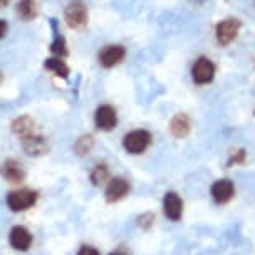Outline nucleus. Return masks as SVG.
<instances>
[{"mask_svg": "<svg viewBox=\"0 0 255 255\" xmlns=\"http://www.w3.org/2000/svg\"><path fill=\"white\" fill-rule=\"evenodd\" d=\"M12 131L20 139L22 148L29 156H42L47 153V141L37 131L30 116H20L12 123Z\"/></svg>", "mask_w": 255, "mask_h": 255, "instance_id": "1", "label": "nucleus"}, {"mask_svg": "<svg viewBox=\"0 0 255 255\" xmlns=\"http://www.w3.org/2000/svg\"><path fill=\"white\" fill-rule=\"evenodd\" d=\"M5 202H7V207L10 212H13V213L25 212L37 203V191L29 190V188L13 190L7 195Z\"/></svg>", "mask_w": 255, "mask_h": 255, "instance_id": "2", "label": "nucleus"}, {"mask_svg": "<svg viewBox=\"0 0 255 255\" xmlns=\"http://www.w3.org/2000/svg\"><path fill=\"white\" fill-rule=\"evenodd\" d=\"M151 133L146 129H134L123 136V148L129 154H141L151 144Z\"/></svg>", "mask_w": 255, "mask_h": 255, "instance_id": "3", "label": "nucleus"}, {"mask_svg": "<svg viewBox=\"0 0 255 255\" xmlns=\"http://www.w3.org/2000/svg\"><path fill=\"white\" fill-rule=\"evenodd\" d=\"M215 77V64H213L208 57H200L191 67V79L195 84L205 86L210 84Z\"/></svg>", "mask_w": 255, "mask_h": 255, "instance_id": "4", "label": "nucleus"}, {"mask_svg": "<svg viewBox=\"0 0 255 255\" xmlns=\"http://www.w3.org/2000/svg\"><path fill=\"white\" fill-rule=\"evenodd\" d=\"M240 27H242V22H240L239 19H234V17L222 20L215 29L217 42L220 45H223V47L232 44L237 39V35H239Z\"/></svg>", "mask_w": 255, "mask_h": 255, "instance_id": "5", "label": "nucleus"}, {"mask_svg": "<svg viewBox=\"0 0 255 255\" xmlns=\"http://www.w3.org/2000/svg\"><path fill=\"white\" fill-rule=\"evenodd\" d=\"M94 126L99 131H113L118 126V113L111 104H101L94 113Z\"/></svg>", "mask_w": 255, "mask_h": 255, "instance_id": "6", "label": "nucleus"}, {"mask_svg": "<svg viewBox=\"0 0 255 255\" xmlns=\"http://www.w3.org/2000/svg\"><path fill=\"white\" fill-rule=\"evenodd\" d=\"M126 57V49L120 44H111V45H104V47L98 54V61L103 67L111 69V67L118 66L125 61Z\"/></svg>", "mask_w": 255, "mask_h": 255, "instance_id": "7", "label": "nucleus"}, {"mask_svg": "<svg viewBox=\"0 0 255 255\" xmlns=\"http://www.w3.org/2000/svg\"><path fill=\"white\" fill-rule=\"evenodd\" d=\"M88 8L81 2H72L64 10V20L71 29H81L88 24Z\"/></svg>", "mask_w": 255, "mask_h": 255, "instance_id": "8", "label": "nucleus"}, {"mask_svg": "<svg viewBox=\"0 0 255 255\" xmlns=\"http://www.w3.org/2000/svg\"><path fill=\"white\" fill-rule=\"evenodd\" d=\"M131 191V185L126 178H121V176H116V178H111L108 181L106 191H104V197H106L108 203H116L120 200L126 198Z\"/></svg>", "mask_w": 255, "mask_h": 255, "instance_id": "9", "label": "nucleus"}, {"mask_svg": "<svg viewBox=\"0 0 255 255\" xmlns=\"http://www.w3.org/2000/svg\"><path fill=\"white\" fill-rule=\"evenodd\" d=\"M32 242H34V237L25 227L15 225L8 232V244L17 252H27L32 247Z\"/></svg>", "mask_w": 255, "mask_h": 255, "instance_id": "10", "label": "nucleus"}, {"mask_svg": "<svg viewBox=\"0 0 255 255\" xmlns=\"http://www.w3.org/2000/svg\"><path fill=\"white\" fill-rule=\"evenodd\" d=\"M210 195L213 198V202L217 205H225L229 203L235 195V185L234 181L229 180V178H222V180H217L215 183L212 185V190H210Z\"/></svg>", "mask_w": 255, "mask_h": 255, "instance_id": "11", "label": "nucleus"}, {"mask_svg": "<svg viewBox=\"0 0 255 255\" xmlns=\"http://www.w3.org/2000/svg\"><path fill=\"white\" fill-rule=\"evenodd\" d=\"M163 212L165 217L171 222H180L183 215V200L180 198L178 193L175 191H168L163 198Z\"/></svg>", "mask_w": 255, "mask_h": 255, "instance_id": "12", "label": "nucleus"}, {"mask_svg": "<svg viewBox=\"0 0 255 255\" xmlns=\"http://www.w3.org/2000/svg\"><path fill=\"white\" fill-rule=\"evenodd\" d=\"M0 176L8 183H20L25 178V170L17 159H5L0 165Z\"/></svg>", "mask_w": 255, "mask_h": 255, "instance_id": "13", "label": "nucleus"}, {"mask_svg": "<svg viewBox=\"0 0 255 255\" xmlns=\"http://www.w3.org/2000/svg\"><path fill=\"white\" fill-rule=\"evenodd\" d=\"M49 24H51V29H52V42H51V52L54 54L56 57H66L67 56V42L66 39H64V35L61 34V29H59V20L57 19H52L49 20Z\"/></svg>", "mask_w": 255, "mask_h": 255, "instance_id": "14", "label": "nucleus"}, {"mask_svg": "<svg viewBox=\"0 0 255 255\" xmlns=\"http://www.w3.org/2000/svg\"><path fill=\"white\" fill-rule=\"evenodd\" d=\"M170 131L175 138H185L191 131V121L185 113H178L170 123Z\"/></svg>", "mask_w": 255, "mask_h": 255, "instance_id": "15", "label": "nucleus"}, {"mask_svg": "<svg viewBox=\"0 0 255 255\" xmlns=\"http://www.w3.org/2000/svg\"><path fill=\"white\" fill-rule=\"evenodd\" d=\"M44 67L47 71H51L54 76L62 77V79H67V77H69V74H71L69 66H67V64L62 61V57H56V56L47 57L44 61Z\"/></svg>", "mask_w": 255, "mask_h": 255, "instance_id": "16", "label": "nucleus"}, {"mask_svg": "<svg viewBox=\"0 0 255 255\" xmlns=\"http://www.w3.org/2000/svg\"><path fill=\"white\" fill-rule=\"evenodd\" d=\"M17 15L25 22L34 20L35 17H37V5H35V0H20V2L17 3Z\"/></svg>", "mask_w": 255, "mask_h": 255, "instance_id": "17", "label": "nucleus"}, {"mask_svg": "<svg viewBox=\"0 0 255 255\" xmlns=\"http://www.w3.org/2000/svg\"><path fill=\"white\" fill-rule=\"evenodd\" d=\"M93 144H94V138H93V136H91V134H84V136H81V138L76 141L74 151L79 154V156H86V154L91 151Z\"/></svg>", "mask_w": 255, "mask_h": 255, "instance_id": "18", "label": "nucleus"}, {"mask_svg": "<svg viewBox=\"0 0 255 255\" xmlns=\"http://www.w3.org/2000/svg\"><path fill=\"white\" fill-rule=\"evenodd\" d=\"M109 180V170L106 165H96L93 168V171H91V181H93V185L99 186L103 185L104 181Z\"/></svg>", "mask_w": 255, "mask_h": 255, "instance_id": "19", "label": "nucleus"}, {"mask_svg": "<svg viewBox=\"0 0 255 255\" xmlns=\"http://www.w3.org/2000/svg\"><path fill=\"white\" fill-rule=\"evenodd\" d=\"M138 222H139V225L143 227V229H149V227H151V223L154 222V217H153V213H143L141 217H138Z\"/></svg>", "mask_w": 255, "mask_h": 255, "instance_id": "20", "label": "nucleus"}, {"mask_svg": "<svg viewBox=\"0 0 255 255\" xmlns=\"http://www.w3.org/2000/svg\"><path fill=\"white\" fill-rule=\"evenodd\" d=\"M76 255H101V254H99L98 249L91 247V245H83V247L77 250Z\"/></svg>", "mask_w": 255, "mask_h": 255, "instance_id": "21", "label": "nucleus"}, {"mask_svg": "<svg viewBox=\"0 0 255 255\" xmlns=\"http://www.w3.org/2000/svg\"><path fill=\"white\" fill-rule=\"evenodd\" d=\"M244 159H245V151H244V149H240V151H237V153L232 154L229 165H234V163H242Z\"/></svg>", "mask_w": 255, "mask_h": 255, "instance_id": "22", "label": "nucleus"}, {"mask_svg": "<svg viewBox=\"0 0 255 255\" xmlns=\"http://www.w3.org/2000/svg\"><path fill=\"white\" fill-rule=\"evenodd\" d=\"M7 30H8V25H7V22L3 20V19H0V39H3V37H5Z\"/></svg>", "mask_w": 255, "mask_h": 255, "instance_id": "23", "label": "nucleus"}, {"mask_svg": "<svg viewBox=\"0 0 255 255\" xmlns=\"http://www.w3.org/2000/svg\"><path fill=\"white\" fill-rule=\"evenodd\" d=\"M108 255H128V254H126V250L118 249V250H115V252H111V254H108Z\"/></svg>", "mask_w": 255, "mask_h": 255, "instance_id": "24", "label": "nucleus"}, {"mask_svg": "<svg viewBox=\"0 0 255 255\" xmlns=\"http://www.w3.org/2000/svg\"><path fill=\"white\" fill-rule=\"evenodd\" d=\"M8 3H10V0H0V8H2V7H7Z\"/></svg>", "mask_w": 255, "mask_h": 255, "instance_id": "25", "label": "nucleus"}, {"mask_svg": "<svg viewBox=\"0 0 255 255\" xmlns=\"http://www.w3.org/2000/svg\"><path fill=\"white\" fill-rule=\"evenodd\" d=\"M191 2H195V3H202V2H205V0H191Z\"/></svg>", "mask_w": 255, "mask_h": 255, "instance_id": "26", "label": "nucleus"}, {"mask_svg": "<svg viewBox=\"0 0 255 255\" xmlns=\"http://www.w3.org/2000/svg\"><path fill=\"white\" fill-rule=\"evenodd\" d=\"M0 81H2V74H0Z\"/></svg>", "mask_w": 255, "mask_h": 255, "instance_id": "27", "label": "nucleus"}, {"mask_svg": "<svg viewBox=\"0 0 255 255\" xmlns=\"http://www.w3.org/2000/svg\"><path fill=\"white\" fill-rule=\"evenodd\" d=\"M254 2H255V0H254Z\"/></svg>", "mask_w": 255, "mask_h": 255, "instance_id": "28", "label": "nucleus"}]
</instances>
